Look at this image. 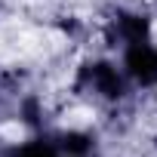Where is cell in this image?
<instances>
[{
	"label": "cell",
	"mask_w": 157,
	"mask_h": 157,
	"mask_svg": "<svg viewBox=\"0 0 157 157\" xmlns=\"http://www.w3.org/2000/svg\"><path fill=\"white\" fill-rule=\"evenodd\" d=\"M126 62H129V68H132L136 77H142V80H157V52H154V49L136 43V46L129 49Z\"/></svg>",
	"instance_id": "obj_1"
},
{
	"label": "cell",
	"mask_w": 157,
	"mask_h": 157,
	"mask_svg": "<svg viewBox=\"0 0 157 157\" xmlns=\"http://www.w3.org/2000/svg\"><path fill=\"white\" fill-rule=\"evenodd\" d=\"M93 83H96L99 93H105V96L120 93V80H117V74H114L108 65H96V68H93Z\"/></svg>",
	"instance_id": "obj_2"
},
{
	"label": "cell",
	"mask_w": 157,
	"mask_h": 157,
	"mask_svg": "<svg viewBox=\"0 0 157 157\" xmlns=\"http://www.w3.org/2000/svg\"><path fill=\"white\" fill-rule=\"evenodd\" d=\"M123 31H126L129 40L142 43V37H145V22H142V19H123Z\"/></svg>",
	"instance_id": "obj_3"
},
{
	"label": "cell",
	"mask_w": 157,
	"mask_h": 157,
	"mask_svg": "<svg viewBox=\"0 0 157 157\" xmlns=\"http://www.w3.org/2000/svg\"><path fill=\"white\" fill-rule=\"evenodd\" d=\"M16 157H56L49 145H25L22 151H16Z\"/></svg>",
	"instance_id": "obj_4"
}]
</instances>
